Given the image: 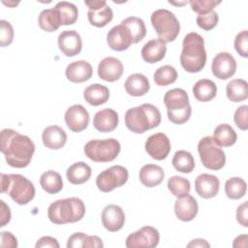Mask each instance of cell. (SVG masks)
<instances>
[{"label": "cell", "mask_w": 248, "mask_h": 248, "mask_svg": "<svg viewBox=\"0 0 248 248\" xmlns=\"http://www.w3.org/2000/svg\"><path fill=\"white\" fill-rule=\"evenodd\" d=\"M84 4L88 7V10H94L101 7H104L107 5V1L105 0H90V1H84Z\"/></svg>", "instance_id": "cell-51"}, {"label": "cell", "mask_w": 248, "mask_h": 248, "mask_svg": "<svg viewBox=\"0 0 248 248\" xmlns=\"http://www.w3.org/2000/svg\"><path fill=\"white\" fill-rule=\"evenodd\" d=\"M85 210V204L81 199L71 197L50 203L47 208V217L56 225L76 223L83 218Z\"/></svg>", "instance_id": "cell-4"}, {"label": "cell", "mask_w": 248, "mask_h": 248, "mask_svg": "<svg viewBox=\"0 0 248 248\" xmlns=\"http://www.w3.org/2000/svg\"><path fill=\"white\" fill-rule=\"evenodd\" d=\"M198 152L202 164L206 169L219 170L226 164V155L223 149L214 142L212 137L206 136L200 140L198 143Z\"/></svg>", "instance_id": "cell-9"}, {"label": "cell", "mask_w": 248, "mask_h": 248, "mask_svg": "<svg viewBox=\"0 0 248 248\" xmlns=\"http://www.w3.org/2000/svg\"><path fill=\"white\" fill-rule=\"evenodd\" d=\"M227 98L233 102L239 103L248 98V83L245 79L235 78L231 80L226 86Z\"/></svg>", "instance_id": "cell-32"}, {"label": "cell", "mask_w": 248, "mask_h": 248, "mask_svg": "<svg viewBox=\"0 0 248 248\" xmlns=\"http://www.w3.org/2000/svg\"><path fill=\"white\" fill-rule=\"evenodd\" d=\"M173 168L182 173H190L195 169V160L193 155L186 150H178L174 153L171 160Z\"/></svg>", "instance_id": "cell-36"}, {"label": "cell", "mask_w": 248, "mask_h": 248, "mask_svg": "<svg viewBox=\"0 0 248 248\" xmlns=\"http://www.w3.org/2000/svg\"><path fill=\"white\" fill-rule=\"evenodd\" d=\"M233 121L236 127L242 131L248 129V106L242 105L238 107L233 115Z\"/></svg>", "instance_id": "cell-45"}, {"label": "cell", "mask_w": 248, "mask_h": 248, "mask_svg": "<svg viewBox=\"0 0 248 248\" xmlns=\"http://www.w3.org/2000/svg\"><path fill=\"white\" fill-rule=\"evenodd\" d=\"M206 63V51L203 38L196 33H188L182 42L180 64L188 73L201 72Z\"/></svg>", "instance_id": "cell-2"}, {"label": "cell", "mask_w": 248, "mask_h": 248, "mask_svg": "<svg viewBox=\"0 0 248 248\" xmlns=\"http://www.w3.org/2000/svg\"><path fill=\"white\" fill-rule=\"evenodd\" d=\"M59 246L57 239L48 235L42 236L35 244L36 248H59Z\"/></svg>", "instance_id": "cell-49"}, {"label": "cell", "mask_w": 248, "mask_h": 248, "mask_svg": "<svg viewBox=\"0 0 248 248\" xmlns=\"http://www.w3.org/2000/svg\"><path fill=\"white\" fill-rule=\"evenodd\" d=\"M0 246L8 248L17 247V239L11 232H1L0 233Z\"/></svg>", "instance_id": "cell-48"}, {"label": "cell", "mask_w": 248, "mask_h": 248, "mask_svg": "<svg viewBox=\"0 0 248 248\" xmlns=\"http://www.w3.org/2000/svg\"><path fill=\"white\" fill-rule=\"evenodd\" d=\"M220 189V181L217 176L202 173L195 180V190L202 199H212L217 196Z\"/></svg>", "instance_id": "cell-19"}, {"label": "cell", "mask_w": 248, "mask_h": 248, "mask_svg": "<svg viewBox=\"0 0 248 248\" xmlns=\"http://www.w3.org/2000/svg\"><path fill=\"white\" fill-rule=\"evenodd\" d=\"M123 74L122 62L112 56L102 59L98 65V76L101 79L108 82L118 80Z\"/></svg>", "instance_id": "cell-18"}, {"label": "cell", "mask_w": 248, "mask_h": 248, "mask_svg": "<svg viewBox=\"0 0 248 248\" xmlns=\"http://www.w3.org/2000/svg\"><path fill=\"white\" fill-rule=\"evenodd\" d=\"M67 127L75 133L85 130L89 123V113L81 105H73L69 107L64 115Z\"/></svg>", "instance_id": "cell-14"}, {"label": "cell", "mask_w": 248, "mask_h": 248, "mask_svg": "<svg viewBox=\"0 0 248 248\" xmlns=\"http://www.w3.org/2000/svg\"><path fill=\"white\" fill-rule=\"evenodd\" d=\"M151 24L156 31L159 39L166 44L173 42L179 32L180 23L173 13L167 9H158L151 14Z\"/></svg>", "instance_id": "cell-7"}, {"label": "cell", "mask_w": 248, "mask_h": 248, "mask_svg": "<svg viewBox=\"0 0 248 248\" xmlns=\"http://www.w3.org/2000/svg\"><path fill=\"white\" fill-rule=\"evenodd\" d=\"M247 184L241 177H231L225 182L226 196L231 200H239L245 196Z\"/></svg>", "instance_id": "cell-38"}, {"label": "cell", "mask_w": 248, "mask_h": 248, "mask_svg": "<svg viewBox=\"0 0 248 248\" xmlns=\"http://www.w3.org/2000/svg\"><path fill=\"white\" fill-rule=\"evenodd\" d=\"M234 48L236 52L244 57L247 58L248 56V32L247 30H243L235 36L234 39Z\"/></svg>", "instance_id": "cell-46"}, {"label": "cell", "mask_w": 248, "mask_h": 248, "mask_svg": "<svg viewBox=\"0 0 248 248\" xmlns=\"http://www.w3.org/2000/svg\"><path fill=\"white\" fill-rule=\"evenodd\" d=\"M102 239L97 235H87L84 232H75L67 242V248H100L103 247Z\"/></svg>", "instance_id": "cell-31"}, {"label": "cell", "mask_w": 248, "mask_h": 248, "mask_svg": "<svg viewBox=\"0 0 248 248\" xmlns=\"http://www.w3.org/2000/svg\"><path fill=\"white\" fill-rule=\"evenodd\" d=\"M212 139L220 147H229L236 142L237 134L230 124L222 123L214 129Z\"/></svg>", "instance_id": "cell-30"}, {"label": "cell", "mask_w": 248, "mask_h": 248, "mask_svg": "<svg viewBox=\"0 0 248 248\" xmlns=\"http://www.w3.org/2000/svg\"><path fill=\"white\" fill-rule=\"evenodd\" d=\"M194 97L202 103H206L215 98L217 94V85L208 78L199 79L193 86Z\"/></svg>", "instance_id": "cell-28"}, {"label": "cell", "mask_w": 248, "mask_h": 248, "mask_svg": "<svg viewBox=\"0 0 248 248\" xmlns=\"http://www.w3.org/2000/svg\"><path fill=\"white\" fill-rule=\"evenodd\" d=\"M14 41V28L12 24L5 20H0V46L2 47L10 46Z\"/></svg>", "instance_id": "cell-44"}, {"label": "cell", "mask_w": 248, "mask_h": 248, "mask_svg": "<svg viewBox=\"0 0 248 248\" xmlns=\"http://www.w3.org/2000/svg\"><path fill=\"white\" fill-rule=\"evenodd\" d=\"M236 221L239 225L247 228L248 227V202H243L236 208L235 213Z\"/></svg>", "instance_id": "cell-47"}, {"label": "cell", "mask_w": 248, "mask_h": 248, "mask_svg": "<svg viewBox=\"0 0 248 248\" xmlns=\"http://www.w3.org/2000/svg\"><path fill=\"white\" fill-rule=\"evenodd\" d=\"M189 4L194 12L198 15L207 14L211 11H214V8L221 4V1L215 0H191Z\"/></svg>", "instance_id": "cell-43"}, {"label": "cell", "mask_w": 248, "mask_h": 248, "mask_svg": "<svg viewBox=\"0 0 248 248\" xmlns=\"http://www.w3.org/2000/svg\"><path fill=\"white\" fill-rule=\"evenodd\" d=\"M0 150L7 164L13 168H26L34 155L33 140L14 129H3L0 134Z\"/></svg>", "instance_id": "cell-1"}, {"label": "cell", "mask_w": 248, "mask_h": 248, "mask_svg": "<svg viewBox=\"0 0 248 248\" xmlns=\"http://www.w3.org/2000/svg\"><path fill=\"white\" fill-rule=\"evenodd\" d=\"M153 78L157 85L168 86L176 80L177 72L173 66L163 65L154 72Z\"/></svg>", "instance_id": "cell-40"}, {"label": "cell", "mask_w": 248, "mask_h": 248, "mask_svg": "<svg viewBox=\"0 0 248 248\" xmlns=\"http://www.w3.org/2000/svg\"><path fill=\"white\" fill-rule=\"evenodd\" d=\"M233 247H246L247 246V234H240L236 236L232 242Z\"/></svg>", "instance_id": "cell-52"}, {"label": "cell", "mask_w": 248, "mask_h": 248, "mask_svg": "<svg viewBox=\"0 0 248 248\" xmlns=\"http://www.w3.org/2000/svg\"><path fill=\"white\" fill-rule=\"evenodd\" d=\"M102 224L106 230L114 232L120 231L125 223V213L117 204H108L102 211Z\"/></svg>", "instance_id": "cell-17"}, {"label": "cell", "mask_w": 248, "mask_h": 248, "mask_svg": "<svg viewBox=\"0 0 248 248\" xmlns=\"http://www.w3.org/2000/svg\"><path fill=\"white\" fill-rule=\"evenodd\" d=\"M187 247H210V244L205 239H193L191 242L187 244Z\"/></svg>", "instance_id": "cell-53"}, {"label": "cell", "mask_w": 248, "mask_h": 248, "mask_svg": "<svg viewBox=\"0 0 248 248\" xmlns=\"http://www.w3.org/2000/svg\"><path fill=\"white\" fill-rule=\"evenodd\" d=\"M58 46L65 56H76L82 49L81 37L76 30L62 31L58 36Z\"/></svg>", "instance_id": "cell-16"}, {"label": "cell", "mask_w": 248, "mask_h": 248, "mask_svg": "<svg viewBox=\"0 0 248 248\" xmlns=\"http://www.w3.org/2000/svg\"><path fill=\"white\" fill-rule=\"evenodd\" d=\"M125 125L133 133L143 134L161 123V112L152 104H142L129 108L125 113Z\"/></svg>", "instance_id": "cell-3"}, {"label": "cell", "mask_w": 248, "mask_h": 248, "mask_svg": "<svg viewBox=\"0 0 248 248\" xmlns=\"http://www.w3.org/2000/svg\"><path fill=\"white\" fill-rule=\"evenodd\" d=\"M118 113L112 108H103L97 111L93 117L94 128L101 133H109L118 126Z\"/></svg>", "instance_id": "cell-21"}, {"label": "cell", "mask_w": 248, "mask_h": 248, "mask_svg": "<svg viewBox=\"0 0 248 248\" xmlns=\"http://www.w3.org/2000/svg\"><path fill=\"white\" fill-rule=\"evenodd\" d=\"M164 104L167 108L168 118L173 124L180 125L190 119L192 108L185 90L173 88L167 91L164 96Z\"/></svg>", "instance_id": "cell-6"}, {"label": "cell", "mask_w": 248, "mask_h": 248, "mask_svg": "<svg viewBox=\"0 0 248 248\" xmlns=\"http://www.w3.org/2000/svg\"><path fill=\"white\" fill-rule=\"evenodd\" d=\"M168 189L174 197L181 198L190 193L191 184L187 178L173 175L168 180Z\"/></svg>", "instance_id": "cell-41"}, {"label": "cell", "mask_w": 248, "mask_h": 248, "mask_svg": "<svg viewBox=\"0 0 248 248\" xmlns=\"http://www.w3.org/2000/svg\"><path fill=\"white\" fill-rule=\"evenodd\" d=\"M38 23L40 28L46 32H54L62 25L60 16L54 7L43 10L38 16Z\"/></svg>", "instance_id": "cell-33"}, {"label": "cell", "mask_w": 248, "mask_h": 248, "mask_svg": "<svg viewBox=\"0 0 248 248\" xmlns=\"http://www.w3.org/2000/svg\"><path fill=\"white\" fill-rule=\"evenodd\" d=\"M0 203H1V225H0V227H4L10 222L12 215H11V210H10L9 205L3 200L0 201Z\"/></svg>", "instance_id": "cell-50"}, {"label": "cell", "mask_w": 248, "mask_h": 248, "mask_svg": "<svg viewBox=\"0 0 248 248\" xmlns=\"http://www.w3.org/2000/svg\"><path fill=\"white\" fill-rule=\"evenodd\" d=\"M167 52V45L161 39H152L145 43L140 50L142 59L149 64L161 61Z\"/></svg>", "instance_id": "cell-24"}, {"label": "cell", "mask_w": 248, "mask_h": 248, "mask_svg": "<svg viewBox=\"0 0 248 248\" xmlns=\"http://www.w3.org/2000/svg\"><path fill=\"white\" fill-rule=\"evenodd\" d=\"M42 140L44 145L48 149H61L67 142V134L60 126L50 125L44 129Z\"/></svg>", "instance_id": "cell-23"}, {"label": "cell", "mask_w": 248, "mask_h": 248, "mask_svg": "<svg viewBox=\"0 0 248 248\" xmlns=\"http://www.w3.org/2000/svg\"><path fill=\"white\" fill-rule=\"evenodd\" d=\"M124 87L130 96L140 97L144 96L149 91L150 83L144 75L140 73H135L127 78L124 83Z\"/></svg>", "instance_id": "cell-26"}, {"label": "cell", "mask_w": 248, "mask_h": 248, "mask_svg": "<svg viewBox=\"0 0 248 248\" xmlns=\"http://www.w3.org/2000/svg\"><path fill=\"white\" fill-rule=\"evenodd\" d=\"M54 8L60 16L62 25H72L78 20V11L75 4L67 1H60Z\"/></svg>", "instance_id": "cell-37"}, {"label": "cell", "mask_w": 248, "mask_h": 248, "mask_svg": "<svg viewBox=\"0 0 248 248\" xmlns=\"http://www.w3.org/2000/svg\"><path fill=\"white\" fill-rule=\"evenodd\" d=\"M120 150V142L113 138L89 140L83 148L86 157L96 163L113 161L119 155Z\"/></svg>", "instance_id": "cell-8"}, {"label": "cell", "mask_w": 248, "mask_h": 248, "mask_svg": "<svg viewBox=\"0 0 248 248\" xmlns=\"http://www.w3.org/2000/svg\"><path fill=\"white\" fill-rule=\"evenodd\" d=\"M107 43L108 46L115 51H123L133 44V38L129 29L120 22L113 26L107 34Z\"/></svg>", "instance_id": "cell-15"}, {"label": "cell", "mask_w": 248, "mask_h": 248, "mask_svg": "<svg viewBox=\"0 0 248 248\" xmlns=\"http://www.w3.org/2000/svg\"><path fill=\"white\" fill-rule=\"evenodd\" d=\"M129 178L128 170L123 166H111L96 177L97 188L104 193H108L115 188L123 186Z\"/></svg>", "instance_id": "cell-10"}, {"label": "cell", "mask_w": 248, "mask_h": 248, "mask_svg": "<svg viewBox=\"0 0 248 248\" xmlns=\"http://www.w3.org/2000/svg\"><path fill=\"white\" fill-rule=\"evenodd\" d=\"M112 17L113 12L108 4L98 9L88 10L87 12V18L90 24L99 28L105 27L112 20Z\"/></svg>", "instance_id": "cell-35"}, {"label": "cell", "mask_w": 248, "mask_h": 248, "mask_svg": "<svg viewBox=\"0 0 248 248\" xmlns=\"http://www.w3.org/2000/svg\"><path fill=\"white\" fill-rule=\"evenodd\" d=\"M1 192L8 194L19 205L29 203L35 197V186L25 176L17 173H1Z\"/></svg>", "instance_id": "cell-5"}, {"label": "cell", "mask_w": 248, "mask_h": 248, "mask_svg": "<svg viewBox=\"0 0 248 248\" xmlns=\"http://www.w3.org/2000/svg\"><path fill=\"white\" fill-rule=\"evenodd\" d=\"M3 2V4H5V5H7V6H9V7H14V6H16L19 2H5V1H2Z\"/></svg>", "instance_id": "cell-54"}, {"label": "cell", "mask_w": 248, "mask_h": 248, "mask_svg": "<svg viewBox=\"0 0 248 248\" xmlns=\"http://www.w3.org/2000/svg\"><path fill=\"white\" fill-rule=\"evenodd\" d=\"M130 31L133 44H138L140 42L146 35V27L144 21L138 16H129L121 21Z\"/></svg>", "instance_id": "cell-39"}, {"label": "cell", "mask_w": 248, "mask_h": 248, "mask_svg": "<svg viewBox=\"0 0 248 248\" xmlns=\"http://www.w3.org/2000/svg\"><path fill=\"white\" fill-rule=\"evenodd\" d=\"M139 178L145 187L152 188L161 184L165 178L163 168L155 164H146L141 167L139 172Z\"/></svg>", "instance_id": "cell-25"}, {"label": "cell", "mask_w": 248, "mask_h": 248, "mask_svg": "<svg viewBox=\"0 0 248 248\" xmlns=\"http://www.w3.org/2000/svg\"><path fill=\"white\" fill-rule=\"evenodd\" d=\"M196 21L200 28L205 31H209V30H212L217 25L219 21V16L215 11H211L207 14L198 15Z\"/></svg>", "instance_id": "cell-42"}, {"label": "cell", "mask_w": 248, "mask_h": 248, "mask_svg": "<svg viewBox=\"0 0 248 248\" xmlns=\"http://www.w3.org/2000/svg\"><path fill=\"white\" fill-rule=\"evenodd\" d=\"M211 71L217 78L228 79L235 74L236 60L229 52H219L212 59Z\"/></svg>", "instance_id": "cell-12"}, {"label": "cell", "mask_w": 248, "mask_h": 248, "mask_svg": "<svg viewBox=\"0 0 248 248\" xmlns=\"http://www.w3.org/2000/svg\"><path fill=\"white\" fill-rule=\"evenodd\" d=\"M83 98L89 105L97 107L107 103L109 98V90L103 84L93 83L84 89Z\"/></svg>", "instance_id": "cell-27"}, {"label": "cell", "mask_w": 248, "mask_h": 248, "mask_svg": "<svg viewBox=\"0 0 248 248\" xmlns=\"http://www.w3.org/2000/svg\"><path fill=\"white\" fill-rule=\"evenodd\" d=\"M66 78L75 83L84 82L91 78L93 69L89 62L85 60H78L70 63L65 70Z\"/></svg>", "instance_id": "cell-22"}, {"label": "cell", "mask_w": 248, "mask_h": 248, "mask_svg": "<svg viewBox=\"0 0 248 248\" xmlns=\"http://www.w3.org/2000/svg\"><path fill=\"white\" fill-rule=\"evenodd\" d=\"M159 241L158 230L151 226H144L130 233L126 238L125 245L128 248H154L159 244Z\"/></svg>", "instance_id": "cell-11"}, {"label": "cell", "mask_w": 248, "mask_h": 248, "mask_svg": "<svg viewBox=\"0 0 248 248\" xmlns=\"http://www.w3.org/2000/svg\"><path fill=\"white\" fill-rule=\"evenodd\" d=\"M198 211V202L193 196L189 194L181 198H177L174 202V213L177 219L182 222H189L195 219Z\"/></svg>", "instance_id": "cell-20"}, {"label": "cell", "mask_w": 248, "mask_h": 248, "mask_svg": "<svg viewBox=\"0 0 248 248\" xmlns=\"http://www.w3.org/2000/svg\"><path fill=\"white\" fill-rule=\"evenodd\" d=\"M91 172L92 170L89 165L84 162H77L68 168L66 176L70 183L74 185H80L89 180Z\"/></svg>", "instance_id": "cell-29"}, {"label": "cell", "mask_w": 248, "mask_h": 248, "mask_svg": "<svg viewBox=\"0 0 248 248\" xmlns=\"http://www.w3.org/2000/svg\"><path fill=\"white\" fill-rule=\"evenodd\" d=\"M147 154L158 161L166 159L170 152V141L164 133H156L149 136L144 144Z\"/></svg>", "instance_id": "cell-13"}, {"label": "cell", "mask_w": 248, "mask_h": 248, "mask_svg": "<svg viewBox=\"0 0 248 248\" xmlns=\"http://www.w3.org/2000/svg\"><path fill=\"white\" fill-rule=\"evenodd\" d=\"M40 185L47 194H57L63 189V180L61 175L52 170L42 173L40 177Z\"/></svg>", "instance_id": "cell-34"}]
</instances>
